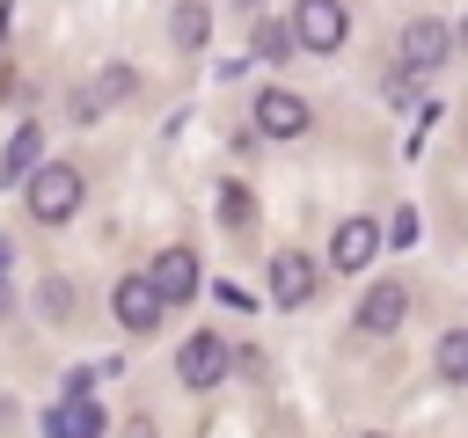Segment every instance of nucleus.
Returning <instances> with one entry per match:
<instances>
[{
    "instance_id": "obj_1",
    "label": "nucleus",
    "mask_w": 468,
    "mask_h": 438,
    "mask_svg": "<svg viewBox=\"0 0 468 438\" xmlns=\"http://www.w3.org/2000/svg\"><path fill=\"white\" fill-rule=\"evenodd\" d=\"M22 190H29V219H44V226H66L80 212V197H88V182H80L73 161H44Z\"/></svg>"
},
{
    "instance_id": "obj_2",
    "label": "nucleus",
    "mask_w": 468,
    "mask_h": 438,
    "mask_svg": "<svg viewBox=\"0 0 468 438\" xmlns=\"http://www.w3.org/2000/svg\"><path fill=\"white\" fill-rule=\"evenodd\" d=\"M446 51H453V29H446L439 15H417V22L402 29V73H439Z\"/></svg>"
},
{
    "instance_id": "obj_3",
    "label": "nucleus",
    "mask_w": 468,
    "mask_h": 438,
    "mask_svg": "<svg viewBox=\"0 0 468 438\" xmlns=\"http://www.w3.org/2000/svg\"><path fill=\"white\" fill-rule=\"evenodd\" d=\"M176 372H183V387H219L227 372H234V350L212 336V328H197L190 343H183V358H176Z\"/></svg>"
},
{
    "instance_id": "obj_4",
    "label": "nucleus",
    "mask_w": 468,
    "mask_h": 438,
    "mask_svg": "<svg viewBox=\"0 0 468 438\" xmlns=\"http://www.w3.org/2000/svg\"><path fill=\"white\" fill-rule=\"evenodd\" d=\"M344 0H300L292 7V44H307V51H336L344 44Z\"/></svg>"
},
{
    "instance_id": "obj_5",
    "label": "nucleus",
    "mask_w": 468,
    "mask_h": 438,
    "mask_svg": "<svg viewBox=\"0 0 468 438\" xmlns=\"http://www.w3.org/2000/svg\"><path fill=\"white\" fill-rule=\"evenodd\" d=\"M256 124H263V139H300V131L314 124V110H307V95H292V88H263V95H256Z\"/></svg>"
},
{
    "instance_id": "obj_6",
    "label": "nucleus",
    "mask_w": 468,
    "mask_h": 438,
    "mask_svg": "<svg viewBox=\"0 0 468 438\" xmlns=\"http://www.w3.org/2000/svg\"><path fill=\"white\" fill-rule=\"evenodd\" d=\"M146 285L161 292V307H176V299H197L205 270H197V256H190V248H161V256H154V270H146Z\"/></svg>"
},
{
    "instance_id": "obj_7",
    "label": "nucleus",
    "mask_w": 468,
    "mask_h": 438,
    "mask_svg": "<svg viewBox=\"0 0 468 438\" xmlns=\"http://www.w3.org/2000/svg\"><path fill=\"white\" fill-rule=\"evenodd\" d=\"M110 307H117V321L132 328V336H146L168 307H161V292L146 285V270H132V277H117V292H110Z\"/></svg>"
},
{
    "instance_id": "obj_8",
    "label": "nucleus",
    "mask_w": 468,
    "mask_h": 438,
    "mask_svg": "<svg viewBox=\"0 0 468 438\" xmlns=\"http://www.w3.org/2000/svg\"><path fill=\"white\" fill-rule=\"evenodd\" d=\"M132 88H139V73H132V66H102L88 88H73V117H80V124H95V117H102L110 102H124Z\"/></svg>"
},
{
    "instance_id": "obj_9",
    "label": "nucleus",
    "mask_w": 468,
    "mask_h": 438,
    "mask_svg": "<svg viewBox=\"0 0 468 438\" xmlns=\"http://www.w3.org/2000/svg\"><path fill=\"white\" fill-rule=\"evenodd\" d=\"M314 285H322V277H314V263H307L300 248H278V256H271V299H278V307H307Z\"/></svg>"
},
{
    "instance_id": "obj_10",
    "label": "nucleus",
    "mask_w": 468,
    "mask_h": 438,
    "mask_svg": "<svg viewBox=\"0 0 468 438\" xmlns=\"http://www.w3.org/2000/svg\"><path fill=\"white\" fill-rule=\"evenodd\" d=\"M402 314H410V292H402L395 277H380V285L358 299V328H366V336H395V328H402Z\"/></svg>"
},
{
    "instance_id": "obj_11",
    "label": "nucleus",
    "mask_w": 468,
    "mask_h": 438,
    "mask_svg": "<svg viewBox=\"0 0 468 438\" xmlns=\"http://www.w3.org/2000/svg\"><path fill=\"white\" fill-rule=\"evenodd\" d=\"M373 256H380V226H373V219H344V226L329 234V263H336V270H366Z\"/></svg>"
},
{
    "instance_id": "obj_12",
    "label": "nucleus",
    "mask_w": 468,
    "mask_h": 438,
    "mask_svg": "<svg viewBox=\"0 0 468 438\" xmlns=\"http://www.w3.org/2000/svg\"><path fill=\"white\" fill-rule=\"evenodd\" d=\"M37 153H44V131H37V124H22V131L7 139V153H0V182H22V175H37V168H44Z\"/></svg>"
},
{
    "instance_id": "obj_13",
    "label": "nucleus",
    "mask_w": 468,
    "mask_h": 438,
    "mask_svg": "<svg viewBox=\"0 0 468 438\" xmlns=\"http://www.w3.org/2000/svg\"><path fill=\"white\" fill-rule=\"evenodd\" d=\"M44 431H51V438H102V409H95V402H58V409L44 416Z\"/></svg>"
},
{
    "instance_id": "obj_14",
    "label": "nucleus",
    "mask_w": 468,
    "mask_h": 438,
    "mask_svg": "<svg viewBox=\"0 0 468 438\" xmlns=\"http://www.w3.org/2000/svg\"><path fill=\"white\" fill-rule=\"evenodd\" d=\"M168 36H176V51H197V44L212 36V7H205V0H176V15H168Z\"/></svg>"
},
{
    "instance_id": "obj_15",
    "label": "nucleus",
    "mask_w": 468,
    "mask_h": 438,
    "mask_svg": "<svg viewBox=\"0 0 468 438\" xmlns=\"http://www.w3.org/2000/svg\"><path fill=\"white\" fill-rule=\"evenodd\" d=\"M431 358H439V380H453V387H468V328H446Z\"/></svg>"
},
{
    "instance_id": "obj_16",
    "label": "nucleus",
    "mask_w": 468,
    "mask_h": 438,
    "mask_svg": "<svg viewBox=\"0 0 468 438\" xmlns=\"http://www.w3.org/2000/svg\"><path fill=\"white\" fill-rule=\"evenodd\" d=\"M249 44H256V58H263V66H278V58L292 51V22H256V29H249Z\"/></svg>"
},
{
    "instance_id": "obj_17",
    "label": "nucleus",
    "mask_w": 468,
    "mask_h": 438,
    "mask_svg": "<svg viewBox=\"0 0 468 438\" xmlns=\"http://www.w3.org/2000/svg\"><path fill=\"white\" fill-rule=\"evenodd\" d=\"M124 438H154V423H146V416H139V423H132V431H124Z\"/></svg>"
},
{
    "instance_id": "obj_18",
    "label": "nucleus",
    "mask_w": 468,
    "mask_h": 438,
    "mask_svg": "<svg viewBox=\"0 0 468 438\" xmlns=\"http://www.w3.org/2000/svg\"><path fill=\"white\" fill-rule=\"evenodd\" d=\"M453 44H468V22H461V36H453Z\"/></svg>"
},
{
    "instance_id": "obj_19",
    "label": "nucleus",
    "mask_w": 468,
    "mask_h": 438,
    "mask_svg": "<svg viewBox=\"0 0 468 438\" xmlns=\"http://www.w3.org/2000/svg\"><path fill=\"white\" fill-rule=\"evenodd\" d=\"M373 438H380V431H373Z\"/></svg>"
}]
</instances>
